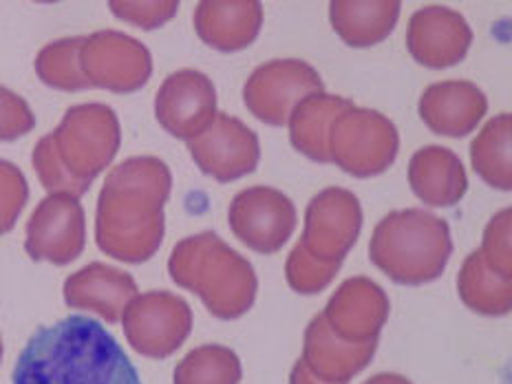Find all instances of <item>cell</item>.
<instances>
[{
    "label": "cell",
    "mask_w": 512,
    "mask_h": 384,
    "mask_svg": "<svg viewBox=\"0 0 512 384\" xmlns=\"http://www.w3.org/2000/svg\"><path fill=\"white\" fill-rule=\"evenodd\" d=\"M87 243V217L78 197L49 195L27 221L25 250L34 261L69 265Z\"/></svg>",
    "instance_id": "obj_12"
},
{
    "label": "cell",
    "mask_w": 512,
    "mask_h": 384,
    "mask_svg": "<svg viewBox=\"0 0 512 384\" xmlns=\"http://www.w3.org/2000/svg\"><path fill=\"white\" fill-rule=\"evenodd\" d=\"M263 27V5L256 0H206L195 9V31L210 49H248Z\"/></svg>",
    "instance_id": "obj_20"
},
{
    "label": "cell",
    "mask_w": 512,
    "mask_h": 384,
    "mask_svg": "<svg viewBox=\"0 0 512 384\" xmlns=\"http://www.w3.org/2000/svg\"><path fill=\"white\" fill-rule=\"evenodd\" d=\"M457 292L462 303L482 316H506L512 307L510 279L490 270L482 250H475L457 274Z\"/></svg>",
    "instance_id": "obj_24"
},
{
    "label": "cell",
    "mask_w": 512,
    "mask_h": 384,
    "mask_svg": "<svg viewBox=\"0 0 512 384\" xmlns=\"http://www.w3.org/2000/svg\"><path fill=\"white\" fill-rule=\"evenodd\" d=\"M354 106L351 100L325 91L309 95L290 115V142L298 153L318 164H329V128L336 117Z\"/></svg>",
    "instance_id": "obj_23"
},
{
    "label": "cell",
    "mask_w": 512,
    "mask_h": 384,
    "mask_svg": "<svg viewBox=\"0 0 512 384\" xmlns=\"http://www.w3.org/2000/svg\"><path fill=\"white\" fill-rule=\"evenodd\" d=\"M340 272L338 263H325L312 259L303 248H296L287 256L285 263V279L287 285L292 287L294 292L312 296L320 294L325 287L336 279V274Z\"/></svg>",
    "instance_id": "obj_28"
},
{
    "label": "cell",
    "mask_w": 512,
    "mask_h": 384,
    "mask_svg": "<svg viewBox=\"0 0 512 384\" xmlns=\"http://www.w3.org/2000/svg\"><path fill=\"white\" fill-rule=\"evenodd\" d=\"M36 115L18 93L0 87V142H14L34 131Z\"/></svg>",
    "instance_id": "obj_31"
},
{
    "label": "cell",
    "mask_w": 512,
    "mask_h": 384,
    "mask_svg": "<svg viewBox=\"0 0 512 384\" xmlns=\"http://www.w3.org/2000/svg\"><path fill=\"white\" fill-rule=\"evenodd\" d=\"M173 175L159 157L124 159L104 179L95 215V241L111 259L140 265L164 241V206Z\"/></svg>",
    "instance_id": "obj_1"
},
{
    "label": "cell",
    "mask_w": 512,
    "mask_h": 384,
    "mask_svg": "<svg viewBox=\"0 0 512 384\" xmlns=\"http://www.w3.org/2000/svg\"><path fill=\"white\" fill-rule=\"evenodd\" d=\"M389 298L378 283L367 276H351L329 298L325 318L329 329L345 343H371L389 318Z\"/></svg>",
    "instance_id": "obj_16"
},
{
    "label": "cell",
    "mask_w": 512,
    "mask_h": 384,
    "mask_svg": "<svg viewBox=\"0 0 512 384\" xmlns=\"http://www.w3.org/2000/svg\"><path fill=\"white\" fill-rule=\"evenodd\" d=\"M109 7L117 18L126 20V23L142 29H157L175 18L179 3H175V0H170V3H166V0L164 3H122V0H113Z\"/></svg>",
    "instance_id": "obj_32"
},
{
    "label": "cell",
    "mask_w": 512,
    "mask_h": 384,
    "mask_svg": "<svg viewBox=\"0 0 512 384\" xmlns=\"http://www.w3.org/2000/svg\"><path fill=\"white\" fill-rule=\"evenodd\" d=\"M365 384H413L409 378L398 376V373H378V376L369 378Z\"/></svg>",
    "instance_id": "obj_34"
},
{
    "label": "cell",
    "mask_w": 512,
    "mask_h": 384,
    "mask_svg": "<svg viewBox=\"0 0 512 384\" xmlns=\"http://www.w3.org/2000/svg\"><path fill=\"white\" fill-rule=\"evenodd\" d=\"M400 9L398 0H336L329 5V20L345 45L367 49L391 36L398 25Z\"/></svg>",
    "instance_id": "obj_22"
},
{
    "label": "cell",
    "mask_w": 512,
    "mask_h": 384,
    "mask_svg": "<svg viewBox=\"0 0 512 384\" xmlns=\"http://www.w3.org/2000/svg\"><path fill=\"white\" fill-rule=\"evenodd\" d=\"M122 144V128L109 104L71 106L53 133L34 148V168L51 195L82 197L104 173Z\"/></svg>",
    "instance_id": "obj_3"
},
{
    "label": "cell",
    "mask_w": 512,
    "mask_h": 384,
    "mask_svg": "<svg viewBox=\"0 0 512 384\" xmlns=\"http://www.w3.org/2000/svg\"><path fill=\"white\" fill-rule=\"evenodd\" d=\"M84 36L60 38L42 47L36 56V76L51 89L84 91L91 89L80 69V47Z\"/></svg>",
    "instance_id": "obj_27"
},
{
    "label": "cell",
    "mask_w": 512,
    "mask_h": 384,
    "mask_svg": "<svg viewBox=\"0 0 512 384\" xmlns=\"http://www.w3.org/2000/svg\"><path fill=\"white\" fill-rule=\"evenodd\" d=\"M29 199L27 179L16 164L0 159V234L16 226Z\"/></svg>",
    "instance_id": "obj_29"
},
{
    "label": "cell",
    "mask_w": 512,
    "mask_h": 384,
    "mask_svg": "<svg viewBox=\"0 0 512 384\" xmlns=\"http://www.w3.org/2000/svg\"><path fill=\"white\" fill-rule=\"evenodd\" d=\"M420 117L435 135L466 137L484 120L486 93L468 80L431 84L420 98Z\"/></svg>",
    "instance_id": "obj_17"
},
{
    "label": "cell",
    "mask_w": 512,
    "mask_h": 384,
    "mask_svg": "<svg viewBox=\"0 0 512 384\" xmlns=\"http://www.w3.org/2000/svg\"><path fill=\"white\" fill-rule=\"evenodd\" d=\"M80 69L91 89L113 93L140 91L153 76L151 51L133 36L104 29L84 36Z\"/></svg>",
    "instance_id": "obj_8"
},
{
    "label": "cell",
    "mask_w": 512,
    "mask_h": 384,
    "mask_svg": "<svg viewBox=\"0 0 512 384\" xmlns=\"http://www.w3.org/2000/svg\"><path fill=\"white\" fill-rule=\"evenodd\" d=\"M362 230L360 201L345 188H327L309 201L305 230L296 245L312 259L343 265Z\"/></svg>",
    "instance_id": "obj_10"
},
{
    "label": "cell",
    "mask_w": 512,
    "mask_h": 384,
    "mask_svg": "<svg viewBox=\"0 0 512 384\" xmlns=\"http://www.w3.org/2000/svg\"><path fill=\"white\" fill-rule=\"evenodd\" d=\"M0 360H3V338H0Z\"/></svg>",
    "instance_id": "obj_35"
},
{
    "label": "cell",
    "mask_w": 512,
    "mask_h": 384,
    "mask_svg": "<svg viewBox=\"0 0 512 384\" xmlns=\"http://www.w3.org/2000/svg\"><path fill=\"white\" fill-rule=\"evenodd\" d=\"M290 384H334V382H323L318 380L316 376H312V371H309L305 367L303 360H298L296 365L292 367V373H290Z\"/></svg>",
    "instance_id": "obj_33"
},
{
    "label": "cell",
    "mask_w": 512,
    "mask_h": 384,
    "mask_svg": "<svg viewBox=\"0 0 512 384\" xmlns=\"http://www.w3.org/2000/svg\"><path fill=\"white\" fill-rule=\"evenodd\" d=\"M512 117L501 113L493 117L471 144V162L475 173L482 177L490 188L508 192L512 188Z\"/></svg>",
    "instance_id": "obj_25"
},
{
    "label": "cell",
    "mask_w": 512,
    "mask_h": 384,
    "mask_svg": "<svg viewBox=\"0 0 512 384\" xmlns=\"http://www.w3.org/2000/svg\"><path fill=\"white\" fill-rule=\"evenodd\" d=\"M128 345L137 354L155 360L173 356L192 332V309L184 298L153 290L137 294L122 312Z\"/></svg>",
    "instance_id": "obj_7"
},
{
    "label": "cell",
    "mask_w": 512,
    "mask_h": 384,
    "mask_svg": "<svg viewBox=\"0 0 512 384\" xmlns=\"http://www.w3.org/2000/svg\"><path fill=\"white\" fill-rule=\"evenodd\" d=\"M188 148L201 173L221 184L254 173L261 159L259 137L228 113H217L206 131L188 142Z\"/></svg>",
    "instance_id": "obj_13"
},
{
    "label": "cell",
    "mask_w": 512,
    "mask_h": 384,
    "mask_svg": "<svg viewBox=\"0 0 512 384\" xmlns=\"http://www.w3.org/2000/svg\"><path fill=\"white\" fill-rule=\"evenodd\" d=\"M137 296V283L128 272L106 263H91L64 283V303L80 312H93L106 323H117L124 307Z\"/></svg>",
    "instance_id": "obj_18"
},
{
    "label": "cell",
    "mask_w": 512,
    "mask_h": 384,
    "mask_svg": "<svg viewBox=\"0 0 512 384\" xmlns=\"http://www.w3.org/2000/svg\"><path fill=\"white\" fill-rule=\"evenodd\" d=\"M400 151L398 128L387 115L349 106L329 128V155L347 175L369 179L382 175Z\"/></svg>",
    "instance_id": "obj_6"
},
{
    "label": "cell",
    "mask_w": 512,
    "mask_h": 384,
    "mask_svg": "<svg viewBox=\"0 0 512 384\" xmlns=\"http://www.w3.org/2000/svg\"><path fill=\"white\" fill-rule=\"evenodd\" d=\"M510 219L512 210H501L490 219L484 232V243H482V254L490 270L497 272L499 276H506L510 279Z\"/></svg>",
    "instance_id": "obj_30"
},
{
    "label": "cell",
    "mask_w": 512,
    "mask_h": 384,
    "mask_svg": "<svg viewBox=\"0 0 512 384\" xmlns=\"http://www.w3.org/2000/svg\"><path fill=\"white\" fill-rule=\"evenodd\" d=\"M243 367L232 349L204 345L192 349L175 367V384H239Z\"/></svg>",
    "instance_id": "obj_26"
},
{
    "label": "cell",
    "mask_w": 512,
    "mask_h": 384,
    "mask_svg": "<svg viewBox=\"0 0 512 384\" xmlns=\"http://www.w3.org/2000/svg\"><path fill=\"white\" fill-rule=\"evenodd\" d=\"M376 347L378 340L358 345L345 343L329 329L323 314H318L305 329L301 360L318 380L347 384L362 369L369 367V362L376 356Z\"/></svg>",
    "instance_id": "obj_19"
},
{
    "label": "cell",
    "mask_w": 512,
    "mask_h": 384,
    "mask_svg": "<svg viewBox=\"0 0 512 384\" xmlns=\"http://www.w3.org/2000/svg\"><path fill=\"white\" fill-rule=\"evenodd\" d=\"M409 184L413 195L431 208L460 204L468 190L462 159L444 146H424L409 162Z\"/></svg>",
    "instance_id": "obj_21"
},
{
    "label": "cell",
    "mask_w": 512,
    "mask_h": 384,
    "mask_svg": "<svg viewBox=\"0 0 512 384\" xmlns=\"http://www.w3.org/2000/svg\"><path fill=\"white\" fill-rule=\"evenodd\" d=\"M323 91L318 71L303 60L283 58L265 62L252 71L243 87L248 111L270 126H285L305 98Z\"/></svg>",
    "instance_id": "obj_9"
},
{
    "label": "cell",
    "mask_w": 512,
    "mask_h": 384,
    "mask_svg": "<svg viewBox=\"0 0 512 384\" xmlns=\"http://www.w3.org/2000/svg\"><path fill=\"white\" fill-rule=\"evenodd\" d=\"M473 45V29L462 14L442 5L415 12L407 27L411 58L426 69H448L460 64Z\"/></svg>",
    "instance_id": "obj_15"
},
{
    "label": "cell",
    "mask_w": 512,
    "mask_h": 384,
    "mask_svg": "<svg viewBox=\"0 0 512 384\" xmlns=\"http://www.w3.org/2000/svg\"><path fill=\"white\" fill-rule=\"evenodd\" d=\"M168 272L170 279L197 294L208 312L221 320L248 314L259 292L252 263L215 232L179 241L168 259Z\"/></svg>",
    "instance_id": "obj_4"
},
{
    "label": "cell",
    "mask_w": 512,
    "mask_h": 384,
    "mask_svg": "<svg viewBox=\"0 0 512 384\" xmlns=\"http://www.w3.org/2000/svg\"><path fill=\"white\" fill-rule=\"evenodd\" d=\"M453 254L451 226L429 210L407 208L389 212L369 243V259L398 285L437 281Z\"/></svg>",
    "instance_id": "obj_5"
},
{
    "label": "cell",
    "mask_w": 512,
    "mask_h": 384,
    "mask_svg": "<svg viewBox=\"0 0 512 384\" xmlns=\"http://www.w3.org/2000/svg\"><path fill=\"white\" fill-rule=\"evenodd\" d=\"M234 237L259 254H274L290 241L296 228L292 199L270 186H252L234 195L228 208Z\"/></svg>",
    "instance_id": "obj_11"
},
{
    "label": "cell",
    "mask_w": 512,
    "mask_h": 384,
    "mask_svg": "<svg viewBox=\"0 0 512 384\" xmlns=\"http://www.w3.org/2000/svg\"><path fill=\"white\" fill-rule=\"evenodd\" d=\"M159 126L177 140L190 142L217 117V89L197 69H181L168 76L155 98Z\"/></svg>",
    "instance_id": "obj_14"
},
{
    "label": "cell",
    "mask_w": 512,
    "mask_h": 384,
    "mask_svg": "<svg viewBox=\"0 0 512 384\" xmlns=\"http://www.w3.org/2000/svg\"><path fill=\"white\" fill-rule=\"evenodd\" d=\"M12 384H142L113 334L73 314L40 327L20 351Z\"/></svg>",
    "instance_id": "obj_2"
}]
</instances>
